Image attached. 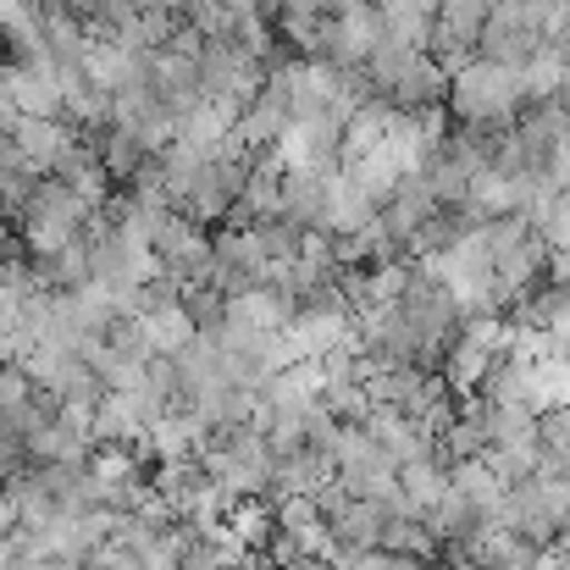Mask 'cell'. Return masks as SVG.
<instances>
[]
</instances>
